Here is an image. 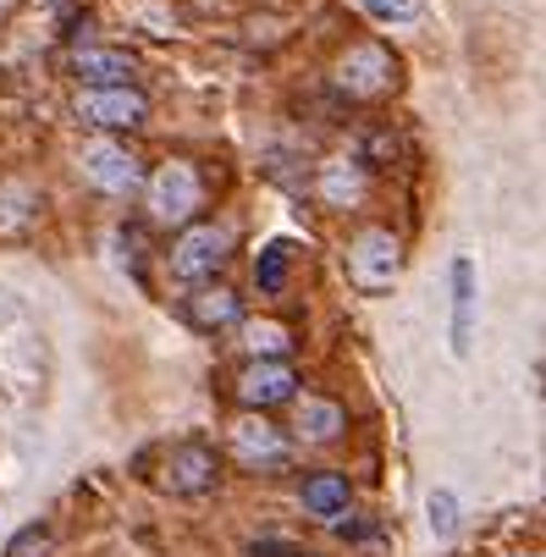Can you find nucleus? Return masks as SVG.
Instances as JSON below:
<instances>
[{"label": "nucleus", "mask_w": 546, "mask_h": 557, "mask_svg": "<svg viewBox=\"0 0 546 557\" xmlns=\"http://www.w3.org/2000/svg\"><path fill=\"white\" fill-rule=\"evenodd\" d=\"M348 431V409L332 397H303L298 404V436L303 442H337Z\"/></svg>", "instance_id": "2eb2a0df"}, {"label": "nucleus", "mask_w": 546, "mask_h": 557, "mask_svg": "<svg viewBox=\"0 0 546 557\" xmlns=\"http://www.w3.org/2000/svg\"><path fill=\"white\" fill-rule=\"evenodd\" d=\"M183 321L194 332H226L244 321V298L232 293L226 282H199L188 298H183Z\"/></svg>", "instance_id": "9b49d317"}, {"label": "nucleus", "mask_w": 546, "mask_h": 557, "mask_svg": "<svg viewBox=\"0 0 546 557\" xmlns=\"http://www.w3.org/2000/svg\"><path fill=\"white\" fill-rule=\"evenodd\" d=\"M287 260H293V244H287V237L265 244L260 260H255V287H260V293H282V287H287Z\"/></svg>", "instance_id": "f3484780"}, {"label": "nucleus", "mask_w": 546, "mask_h": 557, "mask_svg": "<svg viewBox=\"0 0 546 557\" xmlns=\"http://www.w3.org/2000/svg\"><path fill=\"white\" fill-rule=\"evenodd\" d=\"M249 557H298L287 541H265V546H249Z\"/></svg>", "instance_id": "4be33fe9"}, {"label": "nucleus", "mask_w": 546, "mask_h": 557, "mask_svg": "<svg viewBox=\"0 0 546 557\" xmlns=\"http://www.w3.org/2000/svg\"><path fill=\"white\" fill-rule=\"evenodd\" d=\"M66 72L77 77V89H133L138 61L116 45H77L66 55Z\"/></svg>", "instance_id": "9d476101"}, {"label": "nucleus", "mask_w": 546, "mask_h": 557, "mask_svg": "<svg viewBox=\"0 0 546 557\" xmlns=\"http://www.w3.org/2000/svg\"><path fill=\"white\" fill-rule=\"evenodd\" d=\"M72 116L84 127H95V133H133V127L149 122V100H144L138 84L133 89H77Z\"/></svg>", "instance_id": "423d86ee"}, {"label": "nucleus", "mask_w": 546, "mask_h": 557, "mask_svg": "<svg viewBox=\"0 0 546 557\" xmlns=\"http://www.w3.org/2000/svg\"><path fill=\"white\" fill-rule=\"evenodd\" d=\"M232 458H238L249 474H276L293 463V442L287 431H276L265 414H244V420H232V436H226Z\"/></svg>", "instance_id": "0eeeda50"}, {"label": "nucleus", "mask_w": 546, "mask_h": 557, "mask_svg": "<svg viewBox=\"0 0 546 557\" xmlns=\"http://www.w3.org/2000/svg\"><path fill=\"white\" fill-rule=\"evenodd\" d=\"M425 519H431V535H436V541H447V535L458 530V497H452L447 486H436V492H431V503H425Z\"/></svg>", "instance_id": "aec40b11"}, {"label": "nucleus", "mask_w": 546, "mask_h": 557, "mask_svg": "<svg viewBox=\"0 0 546 557\" xmlns=\"http://www.w3.org/2000/svg\"><path fill=\"white\" fill-rule=\"evenodd\" d=\"M138 194H144V210H149L154 226H177L183 232L204 210V177H199L194 161H166V166L144 172V188Z\"/></svg>", "instance_id": "f257e3e1"}, {"label": "nucleus", "mask_w": 546, "mask_h": 557, "mask_svg": "<svg viewBox=\"0 0 546 557\" xmlns=\"http://www.w3.org/2000/svg\"><path fill=\"white\" fill-rule=\"evenodd\" d=\"M77 172H84L89 188H100L111 199H133L144 188V161L116 138H89L84 154H77Z\"/></svg>", "instance_id": "39448f33"}, {"label": "nucleus", "mask_w": 546, "mask_h": 557, "mask_svg": "<svg viewBox=\"0 0 546 557\" xmlns=\"http://www.w3.org/2000/svg\"><path fill=\"white\" fill-rule=\"evenodd\" d=\"M475 265L470 260H452V354L463 359L470 354V337H475Z\"/></svg>", "instance_id": "4468645a"}, {"label": "nucleus", "mask_w": 546, "mask_h": 557, "mask_svg": "<svg viewBox=\"0 0 546 557\" xmlns=\"http://www.w3.org/2000/svg\"><path fill=\"white\" fill-rule=\"evenodd\" d=\"M55 552V530L39 519V524H23L12 541H7V557H50Z\"/></svg>", "instance_id": "6ab92c4d"}, {"label": "nucleus", "mask_w": 546, "mask_h": 557, "mask_svg": "<svg viewBox=\"0 0 546 557\" xmlns=\"http://www.w3.org/2000/svg\"><path fill=\"white\" fill-rule=\"evenodd\" d=\"M303 508L315 513V519H343L348 503H353V481L343 469H315V474H303V486H298Z\"/></svg>", "instance_id": "f8f14e48"}, {"label": "nucleus", "mask_w": 546, "mask_h": 557, "mask_svg": "<svg viewBox=\"0 0 546 557\" xmlns=\"http://www.w3.org/2000/svg\"><path fill=\"white\" fill-rule=\"evenodd\" d=\"M343 265H348V282L359 287V293H393L398 287V276H404V244L386 226H364V232H353L348 237V255H343Z\"/></svg>", "instance_id": "7ed1b4c3"}, {"label": "nucleus", "mask_w": 546, "mask_h": 557, "mask_svg": "<svg viewBox=\"0 0 546 557\" xmlns=\"http://www.w3.org/2000/svg\"><path fill=\"white\" fill-rule=\"evenodd\" d=\"M332 84L348 100H381V95L398 89V61L386 45H348L332 66Z\"/></svg>", "instance_id": "20e7f679"}, {"label": "nucleus", "mask_w": 546, "mask_h": 557, "mask_svg": "<svg viewBox=\"0 0 546 557\" xmlns=\"http://www.w3.org/2000/svg\"><path fill=\"white\" fill-rule=\"evenodd\" d=\"M215 481H221V453L199 436L177 442L161 463V492H172V497H204V492H215Z\"/></svg>", "instance_id": "6e6552de"}, {"label": "nucleus", "mask_w": 546, "mask_h": 557, "mask_svg": "<svg viewBox=\"0 0 546 557\" xmlns=\"http://www.w3.org/2000/svg\"><path fill=\"white\" fill-rule=\"evenodd\" d=\"M232 249H238V232H232L226 221H188V226L172 237L166 265H172L177 282L199 287V282H215V276L226 271Z\"/></svg>", "instance_id": "f03ea898"}, {"label": "nucleus", "mask_w": 546, "mask_h": 557, "mask_svg": "<svg viewBox=\"0 0 546 557\" xmlns=\"http://www.w3.org/2000/svg\"><path fill=\"white\" fill-rule=\"evenodd\" d=\"M244 348H249V359H287L298 343H293V332L282 326V321H249L244 326Z\"/></svg>", "instance_id": "dca6fc26"}, {"label": "nucleus", "mask_w": 546, "mask_h": 557, "mask_svg": "<svg viewBox=\"0 0 546 557\" xmlns=\"http://www.w3.org/2000/svg\"><path fill=\"white\" fill-rule=\"evenodd\" d=\"M315 194H321L326 210H353V205L370 194V172H364L359 161H326V166L315 172Z\"/></svg>", "instance_id": "ddd939ff"}, {"label": "nucleus", "mask_w": 546, "mask_h": 557, "mask_svg": "<svg viewBox=\"0 0 546 557\" xmlns=\"http://www.w3.org/2000/svg\"><path fill=\"white\" fill-rule=\"evenodd\" d=\"M364 12L375 17V23H420L425 17V0H364Z\"/></svg>", "instance_id": "412c9836"}, {"label": "nucleus", "mask_w": 546, "mask_h": 557, "mask_svg": "<svg viewBox=\"0 0 546 557\" xmlns=\"http://www.w3.org/2000/svg\"><path fill=\"white\" fill-rule=\"evenodd\" d=\"M298 370L293 364H276V359H249L238 370V381H232V392H238V404L249 414H265V409H282V404H298Z\"/></svg>", "instance_id": "1a4fd4ad"}, {"label": "nucleus", "mask_w": 546, "mask_h": 557, "mask_svg": "<svg viewBox=\"0 0 546 557\" xmlns=\"http://www.w3.org/2000/svg\"><path fill=\"white\" fill-rule=\"evenodd\" d=\"M34 210H39V199H34L23 183L0 188V232H23V226L34 221Z\"/></svg>", "instance_id": "a211bd4d"}]
</instances>
